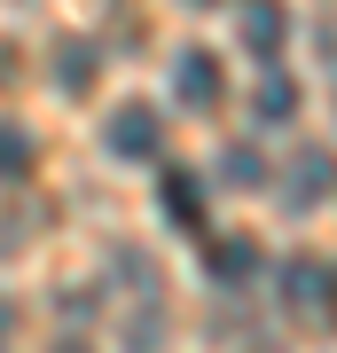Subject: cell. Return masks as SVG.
<instances>
[{
    "mask_svg": "<svg viewBox=\"0 0 337 353\" xmlns=\"http://www.w3.org/2000/svg\"><path fill=\"white\" fill-rule=\"evenodd\" d=\"M173 94L188 102V110H220V102H227L220 55H212V48H181V63H173Z\"/></svg>",
    "mask_w": 337,
    "mask_h": 353,
    "instance_id": "3",
    "label": "cell"
},
{
    "mask_svg": "<svg viewBox=\"0 0 337 353\" xmlns=\"http://www.w3.org/2000/svg\"><path fill=\"white\" fill-rule=\"evenodd\" d=\"M283 306H306V314L337 322V267H322V259H290V267H283Z\"/></svg>",
    "mask_w": 337,
    "mask_h": 353,
    "instance_id": "4",
    "label": "cell"
},
{
    "mask_svg": "<svg viewBox=\"0 0 337 353\" xmlns=\"http://www.w3.org/2000/svg\"><path fill=\"white\" fill-rule=\"evenodd\" d=\"M251 118H259V126H290V118H298V87H290L283 71H267L259 87H251Z\"/></svg>",
    "mask_w": 337,
    "mask_h": 353,
    "instance_id": "8",
    "label": "cell"
},
{
    "mask_svg": "<svg viewBox=\"0 0 337 353\" xmlns=\"http://www.w3.org/2000/svg\"><path fill=\"white\" fill-rule=\"evenodd\" d=\"M227 181H243V189H251V181H259V157H251V150H227Z\"/></svg>",
    "mask_w": 337,
    "mask_h": 353,
    "instance_id": "11",
    "label": "cell"
},
{
    "mask_svg": "<svg viewBox=\"0 0 337 353\" xmlns=\"http://www.w3.org/2000/svg\"><path fill=\"white\" fill-rule=\"evenodd\" d=\"M157 204H165V220H173L181 236H212V212H204V181L188 173V165H165Z\"/></svg>",
    "mask_w": 337,
    "mask_h": 353,
    "instance_id": "2",
    "label": "cell"
},
{
    "mask_svg": "<svg viewBox=\"0 0 337 353\" xmlns=\"http://www.w3.org/2000/svg\"><path fill=\"white\" fill-rule=\"evenodd\" d=\"M204 275L212 283H251L259 275V243L251 236H204Z\"/></svg>",
    "mask_w": 337,
    "mask_h": 353,
    "instance_id": "6",
    "label": "cell"
},
{
    "mask_svg": "<svg viewBox=\"0 0 337 353\" xmlns=\"http://www.w3.org/2000/svg\"><path fill=\"white\" fill-rule=\"evenodd\" d=\"M32 157H39V150H32V134L16 126V118H0V181H24V173H32Z\"/></svg>",
    "mask_w": 337,
    "mask_h": 353,
    "instance_id": "9",
    "label": "cell"
},
{
    "mask_svg": "<svg viewBox=\"0 0 337 353\" xmlns=\"http://www.w3.org/2000/svg\"><path fill=\"white\" fill-rule=\"evenodd\" d=\"M55 87L63 94H87L94 87V48H55Z\"/></svg>",
    "mask_w": 337,
    "mask_h": 353,
    "instance_id": "10",
    "label": "cell"
},
{
    "mask_svg": "<svg viewBox=\"0 0 337 353\" xmlns=\"http://www.w3.org/2000/svg\"><path fill=\"white\" fill-rule=\"evenodd\" d=\"M102 150H110L118 165H150L165 150V118L150 110V102H118V110L102 118Z\"/></svg>",
    "mask_w": 337,
    "mask_h": 353,
    "instance_id": "1",
    "label": "cell"
},
{
    "mask_svg": "<svg viewBox=\"0 0 337 353\" xmlns=\"http://www.w3.org/2000/svg\"><path fill=\"white\" fill-rule=\"evenodd\" d=\"M55 353H87V345H55Z\"/></svg>",
    "mask_w": 337,
    "mask_h": 353,
    "instance_id": "12",
    "label": "cell"
},
{
    "mask_svg": "<svg viewBox=\"0 0 337 353\" xmlns=\"http://www.w3.org/2000/svg\"><path fill=\"white\" fill-rule=\"evenodd\" d=\"M329 189H337V165H329L322 150H306V157H298V173H290V212H314Z\"/></svg>",
    "mask_w": 337,
    "mask_h": 353,
    "instance_id": "7",
    "label": "cell"
},
{
    "mask_svg": "<svg viewBox=\"0 0 337 353\" xmlns=\"http://www.w3.org/2000/svg\"><path fill=\"white\" fill-rule=\"evenodd\" d=\"M236 32H243L251 55H283V39H290V8H283V0H243V8H236Z\"/></svg>",
    "mask_w": 337,
    "mask_h": 353,
    "instance_id": "5",
    "label": "cell"
}]
</instances>
